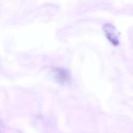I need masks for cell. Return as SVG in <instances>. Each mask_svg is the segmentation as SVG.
<instances>
[{
	"mask_svg": "<svg viewBox=\"0 0 133 133\" xmlns=\"http://www.w3.org/2000/svg\"><path fill=\"white\" fill-rule=\"evenodd\" d=\"M104 32L107 34L108 37L111 40V41L113 44L118 43L117 31L113 26H111V24H105L104 25Z\"/></svg>",
	"mask_w": 133,
	"mask_h": 133,
	"instance_id": "1",
	"label": "cell"
},
{
	"mask_svg": "<svg viewBox=\"0 0 133 133\" xmlns=\"http://www.w3.org/2000/svg\"><path fill=\"white\" fill-rule=\"evenodd\" d=\"M55 77L59 82H61L62 83L68 82L69 78L68 73L65 71H64L63 69H56L55 70Z\"/></svg>",
	"mask_w": 133,
	"mask_h": 133,
	"instance_id": "2",
	"label": "cell"
}]
</instances>
